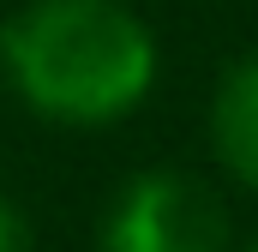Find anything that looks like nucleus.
<instances>
[{
    "mask_svg": "<svg viewBox=\"0 0 258 252\" xmlns=\"http://www.w3.org/2000/svg\"><path fill=\"white\" fill-rule=\"evenodd\" d=\"M102 252H228V210L204 180L150 168L114 198Z\"/></svg>",
    "mask_w": 258,
    "mask_h": 252,
    "instance_id": "f03ea898",
    "label": "nucleus"
},
{
    "mask_svg": "<svg viewBox=\"0 0 258 252\" xmlns=\"http://www.w3.org/2000/svg\"><path fill=\"white\" fill-rule=\"evenodd\" d=\"M210 150L222 174H234L246 192H258V48L240 54L216 78L210 96Z\"/></svg>",
    "mask_w": 258,
    "mask_h": 252,
    "instance_id": "7ed1b4c3",
    "label": "nucleus"
},
{
    "mask_svg": "<svg viewBox=\"0 0 258 252\" xmlns=\"http://www.w3.org/2000/svg\"><path fill=\"white\" fill-rule=\"evenodd\" d=\"M0 72L60 126H108L156 84V36L126 0H24L0 24Z\"/></svg>",
    "mask_w": 258,
    "mask_h": 252,
    "instance_id": "f257e3e1",
    "label": "nucleus"
},
{
    "mask_svg": "<svg viewBox=\"0 0 258 252\" xmlns=\"http://www.w3.org/2000/svg\"><path fill=\"white\" fill-rule=\"evenodd\" d=\"M0 252H30V216L12 198H0Z\"/></svg>",
    "mask_w": 258,
    "mask_h": 252,
    "instance_id": "20e7f679",
    "label": "nucleus"
},
{
    "mask_svg": "<svg viewBox=\"0 0 258 252\" xmlns=\"http://www.w3.org/2000/svg\"><path fill=\"white\" fill-rule=\"evenodd\" d=\"M246 252H258V240H252V246H246Z\"/></svg>",
    "mask_w": 258,
    "mask_h": 252,
    "instance_id": "39448f33",
    "label": "nucleus"
}]
</instances>
